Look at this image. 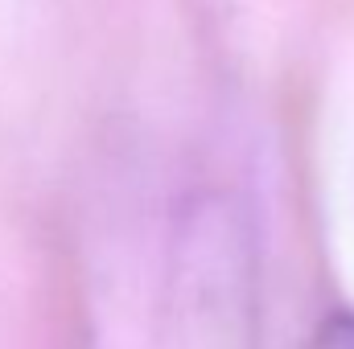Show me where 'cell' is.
Segmentation results:
<instances>
[{
    "label": "cell",
    "instance_id": "1",
    "mask_svg": "<svg viewBox=\"0 0 354 349\" xmlns=\"http://www.w3.org/2000/svg\"><path fill=\"white\" fill-rule=\"evenodd\" d=\"M313 349H354V317H351V312L330 317V321L317 329Z\"/></svg>",
    "mask_w": 354,
    "mask_h": 349
}]
</instances>
